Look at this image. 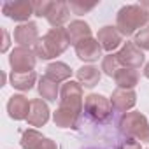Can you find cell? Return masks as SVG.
I'll use <instances>...</instances> for the list:
<instances>
[{
  "instance_id": "obj_1",
  "label": "cell",
  "mask_w": 149,
  "mask_h": 149,
  "mask_svg": "<svg viewBox=\"0 0 149 149\" xmlns=\"http://www.w3.org/2000/svg\"><path fill=\"white\" fill-rule=\"evenodd\" d=\"M147 23H149V11L142 4L121 7L118 13V18H116V28L125 37L135 33L137 30L146 28Z\"/></svg>"
},
{
  "instance_id": "obj_2",
  "label": "cell",
  "mask_w": 149,
  "mask_h": 149,
  "mask_svg": "<svg viewBox=\"0 0 149 149\" xmlns=\"http://www.w3.org/2000/svg\"><path fill=\"white\" fill-rule=\"evenodd\" d=\"M68 46H70V40H68L67 28L60 26V28H51L42 39H39V42L33 46V53L40 60H51L60 56Z\"/></svg>"
},
{
  "instance_id": "obj_3",
  "label": "cell",
  "mask_w": 149,
  "mask_h": 149,
  "mask_svg": "<svg viewBox=\"0 0 149 149\" xmlns=\"http://www.w3.org/2000/svg\"><path fill=\"white\" fill-rule=\"evenodd\" d=\"M118 128L128 139H135L139 142H149V123L146 116L140 112L135 111L125 112L118 121Z\"/></svg>"
},
{
  "instance_id": "obj_4",
  "label": "cell",
  "mask_w": 149,
  "mask_h": 149,
  "mask_svg": "<svg viewBox=\"0 0 149 149\" xmlns=\"http://www.w3.org/2000/svg\"><path fill=\"white\" fill-rule=\"evenodd\" d=\"M84 112L95 121V123H107L112 116V105L111 100H107L102 95H90L84 100Z\"/></svg>"
},
{
  "instance_id": "obj_5",
  "label": "cell",
  "mask_w": 149,
  "mask_h": 149,
  "mask_svg": "<svg viewBox=\"0 0 149 149\" xmlns=\"http://www.w3.org/2000/svg\"><path fill=\"white\" fill-rule=\"evenodd\" d=\"M60 107H68L81 114L83 111V86L76 81H67L60 90Z\"/></svg>"
},
{
  "instance_id": "obj_6",
  "label": "cell",
  "mask_w": 149,
  "mask_h": 149,
  "mask_svg": "<svg viewBox=\"0 0 149 149\" xmlns=\"http://www.w3.org/2000/svg\"><path fill=\"white\" fill-rule=\"evenodd\" d=\"M35 53L30 47H14L11 56H9V65L13 68V72L16 74H25V72H33L35 67Z\"/></svg>"
},
{
  "instance_id": "obj_7",
  "label": "cell",
  "mask_w": 149,
  "mask_h": 149,
  "mask_svg": "<svg viewBox=\"0 0 149 149\" xmlns=\"http://www.w3.org/2000/svg\"><path fill=\"white\" fill-rule=\"evenodd\" d=\"M118 54V60L119 63L125 67V68H140V65L144 63V53L135 46V42H125V46L121 47Z\"/></svg>"
},
{
  "instance_id": "obj_8",
  "label": "cell",
  "mask_w": 149,
  "mask_h": 149,
  "mask_svg": "<svg viewBox=\"0 0 149 149\" xmlns=\"http://www.w3.org/2000/svg\"><path fill=\"white\" fill-rule=\"evenodd\" d=\"M2 11L7 18L14 21H26L33 14V4L28 0H19V2H4Z\"/></svg>"
},
{
  "instance_id": "obj_9",
  "label": "cell",
  "mask_w": 149,
  "mask_h": 149,
  "mask_svg": "<svg viewBox=\"0 0 149 149\" xmlns=\"http://www.w3.org/2000/svg\"><path fill=\"white\" fill-rule=\"evenodd\" d=\"M14 40L21 46V47H30V46H35L39 42V30H37V25L28 21V23H23L19 26H16L14 30Z\"/></svg>"
},
{
  "instance_id": "obj_10",
  "label": "cell",
  "mask_w": 149,
  "mask_h": 149,
  "mask_svg": "<svg viewBox=\"0 0 149 149\" xmlns=\"http://www.w3.org/2000/svg\"><path fill=\"white\" fill-rule=\"evenodd\" d=\"M137 102V95L133 90H123V88H118L112 91V97H111V105H112V111L116 112H126L128 109H132Z\"/></svg>"
},
{
  "instance_id": "obj_11",
  "label": "cell",
  "mask_w": 149,
  "mask_h": 149,
  "mask_svg": "<svg viewBox=\"0 0 149 149\" xmlns=\"http://www.w3.org/2000/svg\"><path fill=\"white\" fill-rule=\"evenodd\" d=\"M76 47V54L83 61H97L102 56V46L98 44L97 39H86L81 40L79 44L74 46Z\"/></svg>"
},
{
  "instance_id": "obj_12",
  "label": "cell",
  "mask_w": 149,
  "mask_h": 149,
  "mask_svg": "<svg viewBox=\"0 0 149 149\" xmlns=\"http://www.w3.org/2000/svg\"><path fill=\"white\" fill-rule=\"evenodd\" d=\"M123 35L119 33V30L116 26H104L98 30V35H97V40L98 44L102 46V49L105 51H114L116 47H119V44L123 42L121 39Z\"/></svg>"
},
{
  "instance_id": "obj_13",
  "label": "cell",
  "mask_w": 149,
  "mask_h": 149,
  "mask_svg": "<svg viewBox=\"0 0 149 149\" xmlns=\"http://www.w3.org/2000/svg\"><path fill=\"white\" fill-rule=\"evenodd\" d=\"M30 102L26 97L23 95H13L7 102V112L13 119H26L28 112H30Z\"/></svg>"
},
{
  "instance_id": "obj_14",
  "label": "cell",
  "mask_w": 149,
  "mask_h": 149,
  "mask_svg": "<svg viewBox=\"0 0 149 149\" xmlns=\"http://www.w3.org/2000/svg\"><path fill=\"white\" fill-rule=\"evenodd\" d=\"M49 119V109L46 105V102H42L40 98H35L30 102V112H28V125L30 126H42L46 125Z\"/></svg>"
},
{
  "instance_id": "obj_15",
  "label": "cell",
  "mask_w": 149,
  "mask_h": 149,
  "mask_svg": "<svg viewBox=\"0 0 149 149\" xmlns=\"http://www.w3.org/2000/svg\"><path fill=\"white\" fill-rule=\"evenodd\" d=\"M68 18H70V7L65 2H53L51 7H49V13L46 16L49 25L54 26V28H60L63 23H67Z\"/></svg>"
},
{
  "instance_id": "obj_16",
  "label": "cell",
  "mask_w": 149,
  "mask_h": 149,
  "mask_svg": "<svg viewBox=\"0 0 149 149\" xmlns=\"http://www.w3.org/2000/svg\"><path fill=\"white\" fill-rule=\"evenodd\" d=\"M67 33H68V40L70 44H79L81 40H86V39H91V28L88 23L84 21H72L67 28Z\"/></svg>"
},
{
  "instance_id": "obj_17",
  "label": "cell",
  "mask_w": 149,
  "mask_h": 149,
  "mask_svg": "<svg viewBox=\"0 0 149 149\" xmlns=\"http://www.w3.org/2000/svg\"><path fill=\"white\" fill-rule=\"evenodd\" d=\"M81 114H77L76 111H72L68 107H60L54 111L53 114V119H54V125L60 126V128H74L77 125V119H79Z\"/></svg>"
},
{
  "instance_id": "obj_18",
  "label": "cell",
  "mask_w": 149,
  "mask_h": 149,
  "mask_svg": "<svg viewBox=\"0 0 149 149\" xmlns=\"http://www.w3.org/2000/svg\"><path fill=\"white\" fill-rule=\"evenodd\" d=\"M76 76H77V81H79L81 86H84V88H93V86H97L98 81H100V70H98L97 67L84 65V67L77 68Z\"/></svg>"
},
{
  "instance_id": "obj_19",
  "label": "cell",
  "mask_w": 149,
  "mask_h": 149,
  "mask_svg": "<svg viewBox=\"0 0 149 149\" xmlns=\"http://www.w3.org/2000/svg\"><path fill=\"white\" fill-rule=\"evenodd\" d=\"M114 81L118 84V88H123V90H133L139 83V72L133 70V68H119L116 74H114Z\"/></svg>"
},
{
  "instance_id": "obj_20",
  "label": "cell",
  "mask_w": 149,
  "mask_h": 149,
  "mask_svg": "<svg viewBox=\"0 0 149 149\" xmlns=\"http://www.w3.org/2000/svg\"><path fill=\"white\" fill-rule=\"evenodd\" d=\"M70 74H72L70 67L65 65V63H61V61H54V63L47 65V68H46V77L51 79V81H54V83L67 81L70 77Z\"/></svg>"
},
{
  "instance_id": "obj_21",
  "label": "cell",
  "mask_w": 149,
  "mask_h": 149,
  "mask_svg": "<svg viewBox=\"0 0 149 149\" xmlns=\"http://www.w3.org/2000/svg\"><path fill=\"white\" fill-rule=\"evenodd\" d=\"M35 79H37L35 72H25V74H16V72H13V74H11V84H13V88L21 90V91L32 90L33 84H35Z\"/></svg>"
},
{
  "instance_id": "obj_22",
  "label": "cell",
  "mask_w": 149,
  "mask_h": 149,
  "mask_svg": "<svg viewBox=\"0 0 149 149\" xmlns=\"http://www.w3.org/2000/svg\"><path fill=\"white\" fill-rule=\"evenodd\" d=\"M39 93H40L42 98L54 102V100L58 98V83L47 79L46 76L40 77V79H39Z\"/></svg>"
},
{
  "instance_id": "obj_23",
  "label": "cell",
  "mask_w": 149,
  "mask_h": 149,
  "mask_svg": "<svg viewBox=\"0 0 149 149\" xmlns=\"http://www.w3.org/2000/svg\"><path fill=\"white\" fill-rule=\"evenodd\" d=\"M46 137L42 133H39L37 130H26L21 135V147L23 149H35L39 146V142H42Z\"/></svg>"
},
{
  "instance_id": "obj_24",
  "label": "cell",
  "mask_w": 149,
  "mask_h": 149,
  "mask_svg": "<svg viewBox=\"0 0 149 149\" xmlns=\"http://www.w3.org/2000/svg\"><path fill=\"white\" fill-rule=\"evenodd\" d=\"M121 68V63L118 60V54H107L102 60V70L107 74L109 77H114V74Z\"/></svg>"
},
{
  "instance_id": "obj_25",
  "label": "cell",
  "mask_w": 149,
  "mask_h": 149,
  "mask_svg": "<svg viewBox=\"0 0 149 149\" xmlns=\"http://www.w3.org/2000/svg\"><path fill=\"white\" fill-rule=\"evenodd\" d=\"M133 42H135V46H137L139 49L149 51V26L139 30V32L135 33V40H133Z\"/></svg>"
},
{
  "instance_id": "obj_26",
  "label": "cell",
  "mask_w": 149,
  "mask_h": 149,
  "mask_svg": "<svg viewBox=\"0 0 149 149\" xmlns=\"http://www.w3.org/2000/svg\"><path fill=\"white\" fill-rule=\"evenodd\" d=\"M32 4H33V14L39 16V18H42V16L46 18L53 2H49V0H42V2H40V0H37V2H32Z\"/></svg>"
},
{
  "instance_id": "obj_27",
  "label": "cell",
  "mask_w": 149,
  "mask_h": 149,
  "mask_svg": "<svg viewBox=\"0 0 149 149\" xmlns=\"http://www.w3.org/2000/svg\"><path fill=\"white\" fill-rule=\"evenodd\" d=\"M68 7H70V11H74V14H86L88 11H91V9H95L97 7V2H93V4H81V2H70L68 4Z\"/></svg>"
},
{
  "instance_id": "obj_28",
  "label": "cell",
  "mask_w": 149,
  "mask_h": 149,
  "mask_svg": "<svg viewBox=\"0 0 149 149\" xmlns=\"http://www.w3.org/2000/svg\"><path fill=\"white\" fill-rule=\"evenodd\" d=\"M118 149H140V142L135 140V139H128V137H125V139L121 140V144L118 146Z\"/></svg>"
},
{
  "instance_id": "obj_29",
  "label": "cell",
  "mask_w": 149,
  "mask_h": 149,
  "mask_svg": "<svg viewBox=\"0 0 149 149\" xmlns=\"http://www.w3.org/2000/svg\"><path fill=\"white\" fill-rule=\"evenodd\" d=\"M35 149H58V147H56V144L51 139H44L42 142H39V146Z\"/></svg>"
},
{
  "instance_id": "obj_30",
  "label": "cell",
  "mask_w": 149,
  "mask_h": 149,
  "mask_svg": "<svg viewBox=\"0 0 149 149\" xmlns=\"http://www.w3.org/2000/svg\"><path fill=\"white\" fill-rule=\"evenodd\" d=\"M2 35H4V44H2V51L6 53V51H7V47H9V35H7V32H6V30H2Z\"/></svg>"
},
{
  "instance_id": "obj_31",
  "label": "cell",
  "mask_w": 149,
  "mask_h": 149,
  "mask_svg": "<svg viewBox=\"0 0 149 149\" xmlns=\"http://www.w3.org/2000/svg\"><path fill=\"white\" fill-rule=\"evenodd\" d=\"M144 76L149 79V63H147V65H146V68H144Z\"/></svg>"
},
{
  "instance_id": "obj_32",
  "label": "cell",
  "mask_w": 149,
  "mask_h": 149,
  "mask_svg": "<svg viewBox=\"0 0 149 149\" xmlns=\"http://www.w3.org/2000/svg\"><path fill=\"white\" fill-rule=\"evenodd\" d=\"M142 6H144V7H149V2H144Z\"/></svg>"
}]
</instances>
